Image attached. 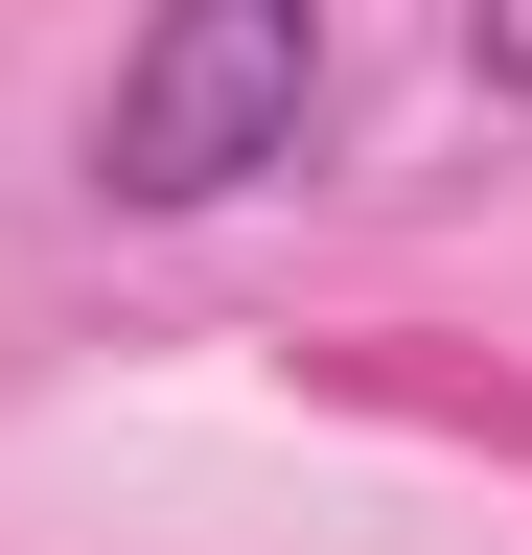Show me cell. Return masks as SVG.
I'll return each mask as SVG.
<instances>
[{
	"label": "cell",
	"instance_id": "cell-1",
	"mask_svg": "<svg viewBox=\"0 0 532 555\" xmlns=\"http://www.w3.org/2000/svg\"><path fill=\"white\" fill-rule=\"evenodd\" d=\"M324 116V0H140V47H116L93 93V185L116 208H232L278 185Z\"/></svg>",
	"mask_w": 532,
	"mask_h": 555
},
{
	"label": "cell",
	"instance_id": "cell-2",
	"mask_svg": "<svg viewBox=\"0 0 532 555\" xmlns=\"http://www.w3.org/2000/svg\"><path fill=\"white\" fill-rule=\"evenodd\" d=\"M463 69H486V93H532V0H463Z\"/></svg>",
	"mask_w": 532,
	"mask_h": 555
}]
</instances>
